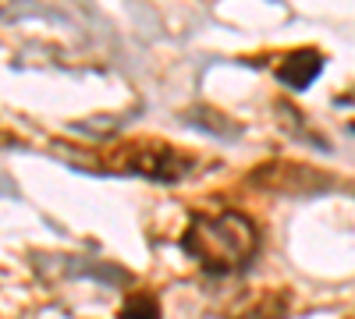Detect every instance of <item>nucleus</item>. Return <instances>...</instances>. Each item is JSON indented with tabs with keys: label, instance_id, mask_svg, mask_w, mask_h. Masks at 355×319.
Instances as JSON below:
<instances>
[{
	"label": "nucleus",
	"instance_id": "obj_1",
	"mask_svg": "<svg viewBox=\"0 0 355 319\" xmlns=\"http://www.w3.org/2000/svg\"><path fill=\"white\" fill-rule=\"evenodd\" d=\"M182 252L206 277H234L256 259L259 227L242 210L199 213L182 235Z\"/></svg>",
	"mask_w": 355,
	"mask_h": 319
},
{
	"label": "nucleus",
	"instance_id": "obj_3",
	"mask_svg": "<svg viewBox=\"0 0 355 319\" xmlns=\"http://www.w3.org/2000/svg\"><path fill=\"white\" fill-rule=\"evenodd\" d=\"M323 71V53L313 50V46H299L281 57L277 64V78L288 85V89H306V85Z\"/></svg>",
	"mask_w": 355,
	"mask_h": 319
},
{
	"label": "nucleus",
	"instance_id": "obj_2",
	"mask_svg": "<svg viewBox=\"0 0 355 319\" xmlns=\"http://www.w3.org/2000/svg\"><path fill=\"white\" fill-rule=\"evenodd\" d=\"M103 167L150 181H182L196 170V156L160 138H125L103 153Z\"/></svg>",
	"mask_w": 355,
	"mask_h": 319
},
{
	"label": "nucleus",
	"instance_id": "obj_5",
	"mask_svg": "<svg viewBox=\"0 0 355 319\" xmlns=\"http://www.w3.org/2000/svg\"><path fill=\"white\" fill-rule=\"evenodd\" d=\"M284 309H288V295L270 291V295H263V298H259L249 312L234 316V319H284Z\"/></svg>",
	"mask_w": 355,
	"mask_h": 319
},
{
	"label": "nucleus",
	"instance_id": "obj_4",
	"mask_svg": "<svg viewBox=\"0 0 355 319\" xmlns=\"http://www.w3.org/2000/svg\"><path fill=\"white\" fill-rule=\"evenodd\" d=\"M117 319H160V302L150 295V291H132L125 302H121V312Z\"/></svg>",
	"mask_w": 355,
	"mask_h": 319
}]
</instances>
